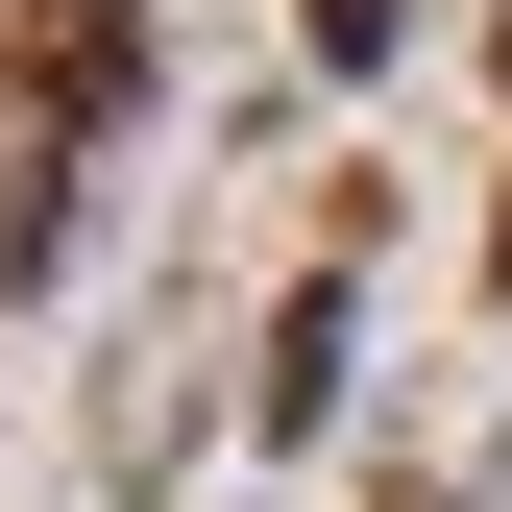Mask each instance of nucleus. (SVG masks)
Listing matches in <instances>:
<instances>
[{
  "label": "nucleus",
  "mask_w": 512,
  "mask_h": 512,
  "mask_svg": "<svg viewBox=\"0 0 512 512\" xmlns=\"http://www.w3.org/2000/svg\"><path fill=\"white\" fill-rule=\"evenodd\" d=\"M25 74L49 98H122V25H98V0H25Z\"/></svg>",
  "instance_id": "1"
}]
</instances>
